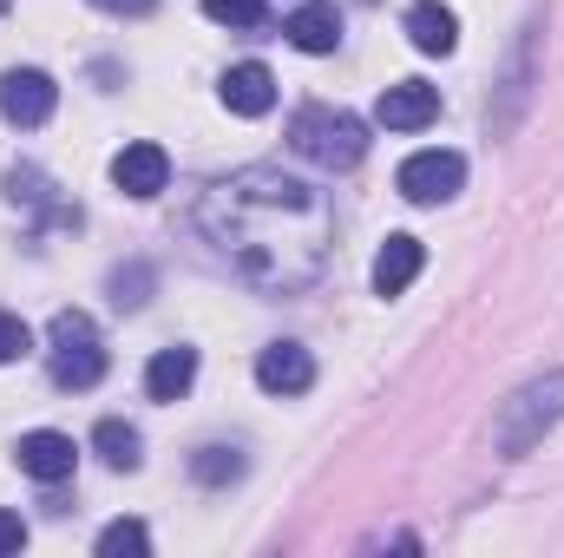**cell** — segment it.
Here are the masks:
<instances>
[{
	"instance_id": "obj_22",
	"label": "cell",
	"mask_w": 564,
	"mask_h": 558,
	"mask_svg": "<svg viewBox=\"0 0 564 558\" xmlns=\"http://www.w3.org/2000/svg\"><path fill=\"white\" fill-rule=\"evenodd\" d=\"M26 348H33V329H26L13 309H0V368H7V362H20Z\"/></svg>"
},
{
	"instance_id": "obj_17",
	"label": "cell",
	"mask_w": 564,
	"mask_h": 558,
	"mask_svg": "<svg viewBox=\"0 0 564 558\" xmlns=\"http://www.w3.org/2000/svg\"><path fill=\"white\" fill-rule=\"evenodd\" d=\"M93 447H99V460H106V466H119V473H132V466H139L144 453V440H139V427H132V420H99V427H93Z\"/></svg>"
},
{
	"instance_id": "obj_12",
	"label": "cell",
	"mask_w": 564,
	"mask_h": 558,
	"mask_svg": "<svg viewBox=\"0 0 564 558\" xmlns=\"http://www.w3.org/2000/svg\"><path fill=\"white\" fill-rule=\"evenodd\" d=\"M282 33H289L295 53H335V46H341V7H335V0H302V7L282 20Z\"/></svg>"
},
{
	"instance_id": "obj_11",
	"label": "cell",
	"mask_w": 564,
	"mask_h": 558,
	"mask_svg": "<svg viewBox=\"0 0 564 558\" xmlns=\"http://www.w3.org/2000/svg\"><path fill=\"white\" fill-rule=\"evenodd\" d=\"M112 184L126 191V197H158L164 184H171V158H164V144H126L119 158H112Z\"/></svg>"
},
{
	"instance_id": "obj_7",
	"label": "cell",
	"mask_w": 564,
	"mask_h": 558,
	"mask_svg": "<svg viewBox=\"0 0 564 558\" xmlns=\"http://www.w3.org/2000/svg\"><path fill=\"white\" fill-rule=\"evenodd\" d=\"M7 197H13V204H26V211H33L40 224H53V230H79V204H73V197H59V191H53V178H46L40 164H13V171H7Z\"/></svg>"
},
{
	"instance_id": "obj_2",
	"label": "cell",
	"mask_w": 564,
	"mask_h": 558,
	"mask_svg": "<svg viewBox=\"0 0 564 558\" xmlns=\"http://www.w3.org/2000/svg\"><path fill=\"white\" fill-rule=\"evenodd\" d=\"M289 144H295L308 164H322V171H348V164H361V151H368V126H361L355 112H341V106H302L295 126H289Z\"/></svg>"
},
{
	"instance_id": "obj_14",
	"label": "cell",
	"mask_w": 564,
	"mask_h": 558,
	"mask_svg": "<svg viewBox=\"0 0 564 558\" xmlns=\"http://www.w3.org/2000/svg\"><path fill=\"white\" fill-rule=\"evenodd\" d=\"M191 382H197V348H158L151 355V368H144V395L151 401H184L191 395Z\"/></svg>"
},
{
	"instance_id": "obj_6",
	"label": "cell",
	"mask_w": 564,
	"mask_h": 558,
	"mask_svg": "<svg viewBox=\"0 0 564 558\" xmlns=\"http://www.w3.org/2000/svg\"><path fill=\"white\" fill-rule=\"evenodd\" d=\"M53 106H59V86H53L40 66H13V73H0V119H7V126L33 132V126L53 119Z\"/></svg>"
},
{
	"instance_id": "obj_21",
	"label": "cell",
	"mask_w": 564,
	"mask_h": 558,
	"mask_svg": "<svg viewBox=\"0 0 564 558\" xmlns=\"http://www.w3.org/2000/svg\"><path fill=\"white\" fill-rule=\"evenodd\" d=\"M144 296H151V270H144V264L112 270V302H119V309H144Z\"/></svg>"
},
{
	"instance_id": "obj_18",
	"label": "cell",
	"mask_w": 564,
	"mask_h": 558,
	"mask_svg": "<svg viewBox=\"0 0 564 558\" xmlns=\"http://www.w3.org/2000/svg\"><path fill=\"white\" fill-rule=\"evenodd\" d=\"M191 480L197 486H230V480H243V453L237 447H197L191 453Z\"/></svg>"
},
{
	"instance_id": "obj_1",
	"label": "cell",
	"mask_w": 564,
	"mask_h": 558,
	"mask_svg": "<svg viewBox=\"0 0 564 558\" xmlns=\"http://www.w3.org/2000/svg\"><path fill=\"white\" fill-rule=\"evenodd\" d=\"M197 230L210 250L263 296L315 289L335 250V211L308 178H289L282 164H243L217 178L197 204Z\"/></svg>"
},
{
	"instance_id": "obj_4",
	"label": "cell",
	"mask_w": 564,
	"mask_h": 558,
	"mask_svg": "<svg viewBox=\"0 0 564 558\" xmlns=\"http://www.w3.org/2000/svg\"><path fill=\"white\" fill-rule=\"evenodd\" d=\"M46 342H53V382L59 388L86 395V388L106 382V348H99V329H93L86 309H59L53 329H46Z\"/></svg>"
},
{
	"instance_id": "obj_8",
	"label": "cell",
	"mask_w": 564,
	"mask_h": 558,
	"mask_svg": "<svg viewBox=\"0 0 564 558\" xmlns=\"http://www.w3.org/2000/svg\"><path fill=\"white\" fill-rule=\"evenodd\" d=\"M13 460H20V473H26V480H40V486H59V480H73V460H79V447H73V433H59V427H33V433H20Z\"/></svg>"
},
{
	"instance_id": "obj_23",
	"label": "cell",
	"mask_w": 564,
	"mask_h": 558,
	"mask_svg": "<svg viewBox=\"0 0 564 558\" xmlns=\"http://www.w3.org/2000/svg\"><path fill=\"white\" fill-rule=\"evenodd\" d=\"M26 546V526H20V513H0V558L20 552Z\"/></svg>"
},
{
	"instance_id": "obj_20",
	"label": "cell",
	"mask_w": 564,
	"mask_h": 558,
	"mask_svg": "<svg viewBox=\"0 0 564 558\" xmlns=\"http://www.w3.org/2000/svg\"><path fill=\"white\" fill-rule=\"evenodd\" d=\"M204 13H210L217 26L250 33V26H263V20H270V0H204Z\"/></svg>"
},
{
	"instance_id": "obj_25",
	"label": "cell",
	"mask_w": 564,
	"mask_h": 558,
	"mask_svg": "<svg viewBox=\"0 0 564 558\" xmlns=\"http://www.w3.org/2000/svg\"><path fill=\"white\" fill-rule=\"evenodd\" d=\"M7 7H13V0H0V13H7Z\"/></svg>"
},
{
	"instance_id": "obj_24",
	"label": "cell",
	"mask_w": 564,
	"mask_h": 558,
	"mask_svg": "<svg viewBox=\"0 0 564 558\" xmlns=\"http://www.w3.org/2000/svg\"><path fill=\"white\" fill-rule=\"evenodd\" d=\"M93 7H99V13H132V20H139V13L158 7V0H93Z\"/></svg>"
},
{
	"instance_id": "obj_13",
	"label": "cell",
	"mask_w": 564,
	"mask_h": 558,
	"mask_svg": "<svg viewBox=\"0 0 564 558\" xmlns=\"http://www.w3.org/2000/svg\"><path fill=\"white\" fill-rule=\"evenodd\" d=\"M217 93H224V106H230L237 119H263V112L276 106V73H270L263 60H243V66H230V73H224V86H217Z\"/></svg>"
},
{
	"instance_id": "obj_5",
	"label": "cell",
	"mask_w": 564,
	"mask_h": 558,
	"mask_svg": "<svg viewBox=\"0 0 564 558\" xmlns=\"http://www.w3.org/2000/svg\"><path fill=\"white\" fill-rule=\"evenodd\" d=\"M394 184H401L408 204H446V197H459V184H466V158H459V151H414V158L394 171Z\"/></svg>"
},
{
	"instance_id": "obj_9",
	"label": "cell",
	"mask_w": 564,
	"mask_h": 558,
	"mask_svg": "<svg viewBox=\"0 0 564 558\" xmlns=\"http://www.w3.org/2000/svg\"><path fill=\"white\" fill-rule=\"evenodd\" d=\"M257 388L263 395H308L315 388V355L302 348V342H270L263 355H257Z\"/></svg>"
},
{
	"instance_id": "obj_19",
	"label": "cell",
	"mask_w": 564,
	"mask_h": 558,
	"mask_svg": "<svg viewBox=\"0 0 564 558\" xmlns=\"http://www.w3.org/2000/svg\"><path fill=\"white\" fill-rule=\"evenodd\" d=\"M144 552H151L144 519H112V526L99 533V558H144Z\"/></svg>"
},
{
	"instance_id": "obj_15",
	"label": "cell",
	"mask_w": 564,
	"mask_h": 558,
	"mask_svg": "<svg viewBox=\"0 0 564 558\" xmlns=\"http://www.w3.org/2000/svg\"><path fill=\"white\" fill-rule=\"evenodd\" d=\"M421 264H426L421 237H408V230H394V237L381 244V257H375V296H401L408 282L421 277Z\"/></svg>"
},
{
	"instance_id": "obj_10",
	"label": "cell",
	"mask_w": 564,
	"mask_h": 558,
	"mask_svg": "<svg viewBox=\"0 0 564 558\" xmlns=\"http://www.w3.org/2000/svg\"><path fill=\"white\" fill-rule=\"evenodd\" d=\"M375 119H381L388 132H426V126L440 119V86H426V79H401V86H388L381 106H375Z\"/></svg>"
},
{
	"instance_id": "obj_3",
	"label": "cell",
	"mask_w": 564,
	"mask_h": 558,
	"mask_svg": "<svg viewBox=\"0 0 564 558\" xmlns=\"http://www.w3.org/2000/svg\"><path fill=\"white\" fill-rule=\"evenodd\" d=\"M552 420H564V368L539 375V382H525L512 401H499L492 440H499V453H525V447H539V440H545V427H552Z\"/></svg>"
},
{
	"instance_id": "obj_16",
	"label": "cell",
	"mask_w": 564,
	"mask_h": 558,
	"mask_svg": "<svg viewBox=\"0 0 564 558\" xmlns=\"http://www.w3.org/2000/svg\"><path fill=\"white\" fill-rule=\"evenodd\" d=\"M408 40H414L421 53H453V46H459V20H453V7H440V0H414V7H408Z\"/></svg>"
}]
</instances>
